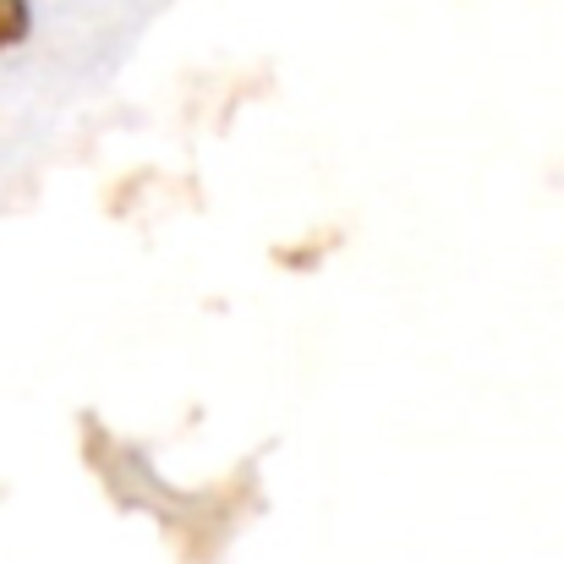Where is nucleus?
Returning a JSON list of instances; mask_svg holds the SVG:
<instances>
[{"label":"nucleus","mask_w":564,"mask_h":564,"mask_svg":"<svg viewBox=\"0 0 564 564\" xmlns=\"http://www.w3.org/2000/svg\"><path fill=\"white\" fill-rule=\"evenodd\" d=\"M28 28H33L28 0H0V50H17L28 39Z\"/></svg>","instance_id":"1"}]
</instances>
